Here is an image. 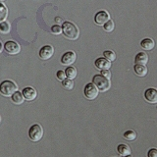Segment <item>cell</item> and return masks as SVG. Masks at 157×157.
<instances>
[{
	"label": "cell",
	"instance_id": "cell-16",
	"mask_svg": "<svg viewBox=\"0 0 157 157\" xmlns=\"http://www.w3.org/2000/svg\"><path fill=\"white\" fill-rule=\"evenodd\" d=\"M134 71L136 76L139 77H144L147 74V68L145 65H140V64H136L134 67Z\"/></svg>",
	"mask_w": 157,
	"mask_h": 157
},
{
	"label": "cell",
	"instance_id": "cell-25",
	"mask_svg": "<svg viewBox=\"0 0 157 157\" xmlns=\"http://www.w3.org/2000/svg\"><path fill=\"white\" fill-rule=\"evenodd\" d=\"M51 33L53 34H60L62 33V27H60L59 25H54L51 28Z\"/></svg>",
	"mask_w": 157,
	"mask_h": 157
},
{
	"label": "cell",
	"instance_id": "cell-23",
	"mask_svg": "<svg viewBox=\"0 0 157 157\" xmlns=\"http://www.w3.org/2000/svg\"><path fill=\"white\" fill-rule=\"evenodd\" d=\"M10 24L8 22H2L0 23V32L3 33H8L10 32Z\"/></svg>",
	"mask_w": 157,
	"mask_h": 157
},
{
	"label": "cell",
	"instance_id": "cell-17",
	"mask_svg": "<svg viewBox=\"0 0 157 157\" xmlns=\"http://www.w3.org/2000/svg\"><path fill=\"white\" fill-rule=\"evenodd\" d=\"M11 98H12V101L15 103V104H18V105L19 104H22V103L24 102V99H25L23 93L18 91V90L11 96Z\"/></svg>",
	"mask_w": 157,
	"mask_h": 157
},
{
	"label": "cell",
	"instance_id": "cell-19",
	"mask_svg": "<svg viewBox=\"0 0 157 157\" xmlns=\"http://www.w3.org/2000/svg\"><path fill=\"white\" fill-rule=\"evenodd\" d=\"M8 16V9L3 3H0V23L5 22Z\"/></svg>",
	"mask_w": 157,
	"mask_h": 157
},
{
	"label": "cell",
	"instance_id": "cell-21",
	"mask_svg": "<svg viewBox=\"0 0 157 157\" xmlns=\"http://www.w3.org/2000/svg\"><path fill=\"white\" fill-rule=\"evenodd\" d=\"M62 86L65 88V90H71L74 87V82L73 80H70V78H65L64 81H62Z\"/></svg>",
	"mask_w": 157,
	"mask_h": 157
},
{
	"label": "cell",
	"instance_id": "cell-24",
	"mask_svg": "<svg viewBox=\"0 0 157 157\" xmlns=\"http://www.w3.org/2000/svg\"><path fill=\"white\" fill-rule=\"evenodd\" d=\"M103 28H104V29L107 33H111V32H113V29H115V24H114V22L112 21V20H109V21H108L106 24H104Z\"/></svg>",
	"mask_w": 157,
	"mask_h": 157
},
{
	"label": "cell",
	"instance_id": "cell-15",
	"mask_svg": "<svg viewBox=\"0 0 157 157\" xmlns=\"http://www.w3.org/2000/svg\"><path fill=\"white\" fill-rule=\"evenodd\" d=\"M117 152L119 153L121 156H127L131 154V148L128 144H121L117 146Z\"/></svg>",
	"mask_w": 157,
	"mask_h": 157
},
{
	"label": "cell",
	"instance_id": "cell-8",
	"mask_svg": "<svg viewBox=\"0 0 157 157\" xmlns=\"http://www.w3.org/2000/svg\"><path fill=\"white\" fill-rule=\"evenodd\" d=\"M77 59V55L74 51H67L62 55L61 57V64L62 65H72L75 63Z\"/></svg>",
	"mask_w": 157,
	"mask_h": 157
},
{
	"label": "cell",
	"instance_id": "cell-3",
	"mask_svg": "<svg viewBox=\"0 0 157 157\" xmlns=\"http://www.w3.org/2000/svg\"><path fill=\"white\" fill-rule=\"evenodd\" d=\"M92 83L98 88V90L101 91V92L107 91L111 86V82H110L109 78H106L105 77H103L101 75L93 76Z\"/></svg>",
	"mask_w": 157,
	"mask_h": 157
},
{
	"label": "cell",
	"instance_id": "cell-4",
	"mask_svg": "<svg viewBox=\"0 0 157 157\" xmlns=\"http://www.w3.org/2000/svg\"><path fill=\"white\" fill-rule=\"evenodd\" d=\"M43 136V129L39 124L33 125L29 130V137L32 141H39Z\"/></svg>",
	"mask_w": 157,
	"mask_h": 157
},
{
	"label": "cell",
	"instance_id": "cell-1",
	"mask_svg": "<svg viewBox=\"0 0 157 157\" xmlns=\"http://www.w3.org/2000/svg\"><path fill=\"white\" fill-rule=\"evenodd\" d=\"M62 33L68 39L71 40H76L80 36V31L78 28L72 22H64L62 25Z\"/></svg>",
	"mask_w": 157,
	"mask_h": 157
},
{
	"label": "cell",
	"instance_id": "cell-10",
	"mask_svg": "<svg viewBox=\"0 0 157 157\" xmlns=\"http://www.w3.org/2000/svg\"><path fill=\"white\" fill-rule=\"evenodd\" d=\"M22 93H23V95L25 97V99L28 100V101H33V100L36 99V96H37L36 90L32 86L25 87L23 90V91H22Z\"/></svg>",
	"mask_w": 157,
	"mask_h": 157
},
{
	"label": "cell",
	"instance_id": "cell-5",
	"mask_svg": "<svg viewBox=\"0 0 157 157\" xmlns=\"http://www.w3.org/2000/svg\"><path fill=\"white\" fill-rule=\"evenodd\" d=\"M98 93H99V90L92 82L87 83V85H86L85 88H83V94H85L86 98L88 100L95 99L98 96Z\"/></svg>",
	"mask_w": 157,
	"mask_h": 157
},
{
	"label": "cell",
	"instance_id": "cell-9",
	"mask_svg": "<svg viewBox=\"0 0 157 157\" xmlns=\"http://www.w3.org/2000/svg\"><path fill=\"white\" fill-rule=\"evenodd\" d=\"M54 53V48L51 45H44L39 50V57L42 60H48L50 59Z\"/></svg>",
	"mask_w": 157,
	"mask_h": 157
},
{
	"label": "cell",
	"instance_id": "cell-30",
	"mask_svg": "<svg viewBox=\"0 0 157 157\" xmlns=\"http://www.w3.org/2000/svg\"><path fill=\"white\" fill-rule=\"evenodd\" d=\"M2 49H3V45H2V43H1V41H0V53H1V51H2Z\"/></svg>",
	"mask_w": 157,
	"mask_h": 157
},
{
	"label": "cell",
	"instance_id": "cell-2",
	"mask_svg": "<svg viewBox=\"0 0 157 157\" xmlns=\"http://www.w3.org/2000/svg\"><path fill=\"white\" fill-rule=\"evenodd\" d=\"M18 90V86L13 81H3L0 83V93L3 96H12Z\"/></svg>",
	"mask_w": 157,
	"mask_h": 157
},
{
	"label": "cell",
	"instance_id": "cell-26",
	"mask_svg": "<svg viewBox=\"0 0 157 157\" xmlns=\"http://www.w3.org/2000/svg\"><path fill=\"white\" fill-rule=\"evenodd\" d=\"M56 77H57V78L59 81H64L66 78V73H65V71H63V70H59L57 73H56Z\"/></svg>",
	"mask_w": 157,
	"mask_h": 157
},
{
	"label": "cell",
	"instance_id": "cell-27",
	"mask_svg": "<svg viewBox=\"0 0 157 157\" xmlns=\"http://www.w3.org/2000/svg\"><path fill=\"white\" fill-rule=\"evenodd\" d=\"M147 157H157V148H150L147 152Z\"/></svg>",
	"mask_w": 157,
	"mask_h": 157
},
{
	"label": "cell",
	"instance_id": "cell-11",
	"mask_svg": "<svg viewBox=\"0 0 157 157\" xmlns=\"http://www.w3.org/2000/svg\"><path fill=\"white\" fill-rule=\"evenodd\" d=\"M94 65L97 69H99L101 71L109 70L111 67V62L109 60H107L105 57H100V58H97L95 60Z\"/></svg>",
	"mask_w": 157,
	"mask_h": 157
},
{
	"label": "cell",
	"instance_id": "cell-13",
	"mask_svg": "<svg viewBox=\"0 0 157 157\" xmlns=\"http://www.w3.org/2000/svg\"><path fill=\"white\" fill-rule=\"evenodd\" d=\"M140 46L142 49H144V50H152L155 46V42L152 38L146 37L140 41Z\"/></svg>",
	"mask_w": 157,
	"mask_h": 157
},
{
	"label": "cell",
	"instance_id": "cell-20",
	"mask_svg": "<svg viewBox=\"0 0 157 157\" xmlns=\"http://www.w3.org/2000/svg\"><path fill=\"white\" fill-rule=\"evenodd\" d=\"M124 139H126L127 140H130V141H132L136 139V132L132 130H128L124 132Z\"/></svg>",
	"mask_w": 157,
	"mask_h": 157
},
{
	"label": "cell",
	"instance_id": "cell-31",
	"mask_svg": "<svg viewBox=\"0 0 157 157\" xmlns=\"http://www.w3.org/2000/svg\"><path fill=\"white\" fill-rule=\"evenodd\" d=\"M124 157H132V155L130 154V155H127V156H124Z\"/></svg>",
	"mask_w": 157,
	"mask_h": 157
},
{
	"label": "cell",
	"instance_id": "cell-12",
	"mask_svg": "<svg viewBox=\"0 0 157 157\" xmlns=\"http://www.w3.org/2000/svg\"><path fill=\"white\" fill-rule=\"evenodd\" d=\"M144 98L147 102L154 104L157 103V90L155 88H147L144 91Z\"/></svg>",
	"mask_w": 157,
	"mask_h": 157
},
{
	"label": "cell",
	"instance_id": "cell-18",
	"mask_svg": "<svg viewBox=\"0 0 157 157\" xmlns=\"http://www.w3.org/2000/svg\"><path fill=\"white\" fill-rule=\"evenodd\" d=\"M65 73L67 78H70V80H73L77 77V69L73 66H69L65 70Z\"/></svg>",
	"mask_w": 157,
	"mask_h": 157
},
{
	"label": "cell",
	"instance_id": "cell-14",
	"mask_svg": "<svg viewBox=\"0 0 157 157\" xmlns=\"http://www.w3.org/2000/svg\"><path fill=\"white\" fill-rule=\"evenodd\" d=\"M148 62V55L144 52H139L136 55L135 58V63L140 64V65H145Z\"/></svg>",
	"mask_w": 157,
	"mask_h": 157
},
{
	"label": "cell",
	"instance_id": "cell-7",
	"mask_svg": "<svg viewBox=\"0 0 157 157\" xmlns=\"http://www.w3.org/2000/svg\"><path fill=\"white\" fill-rule=\"evenodd\" d=\"M109 20H110V16L106 11H99L94 16V22L98 26H104V24H106Z\"/></svg>",
	"mask_w": 157,
	"mask_h": 157
},
{
	"label": "cell",
	"instance_id": "cell-29",
	"mask_svg": "<svg viewBox=\"0 0 157 157\" xmlns=\"http://www.w3.org/2000/svg\"><path fill=\"white\" fill-rule=\"evenodd\" d=\"M55 22H56L57 24H61V23H62V19H61L60 17H56V18H55Z\"/></svg>",
	"mask_w": 157,
	"mask_h": 157
},
{
	"label": "cell",
	"instance_id": "cell-22",
	"mask_svg": "<svg viewBox=\"0 0 157 157\" xmlns=\"http://www.w3.org/2000/svg\"><path fill=\"white\" fill-rule=\"evenodd\" d=\"M103 55H104V57L107 59V60H109L110 62L114 61L116 59V54L115 52H113L111 50H105L104 52H103Z\"/></svg>",
	"mask_w": 157,
	"mask_h": 157
},
{
	"label": "cell",
	"instance_id": "cell-32",
	"mask_svg": "<svg viewBox=\"0 0 157 157\" xmlns=\"http://www.w3.org/2000/svg\"><path fill=\"white\" fill-rule=\"evenodd\" d=\"M1 1H5V0H1Z\"/></svg>",
	"mask_w": 157,
	"mask_h": 157
},
{
	"label": "cell",
	"instance_id": "cell-28",
	"mask_svg": "<svg viewBox=\"0 0 157 157\" xmlns=\"http://www.w3.org/2000/svg\"><path fill=\"white\" fill-rule=\"evenodd\" d=\"M101 76L105 77L106 78H111V73L109 70H103L101 71Z\"/></svg>",
	"mask_w": 157,
	"mask_h": 157
},
{
	"label": "cell",
	"instance_id": "cell-6",
	"mask_svg": "<svg viewBox=\"0 0 157 157\" xmlns=\"http://www.w3.org/2000/svg\"><path fill=\"white\" fill-rule=\"evenodd\" d=\"M4 49L8 54H10V55H16V54H18L21 51V47H20L19 43L13 40H9L5 43Z\"/></svg>",
	"mask_w": 157,
	"mask_h": 157
}]
</instances>
